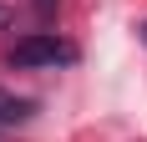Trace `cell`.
I'll use <instances>...</instances> for the list:
<instances>
[{
	"label": "cell",
	"instance_id": "obj_1",
	"mask_svg": "<svg viewBox=\"0 0 147 142\" xmlns=\"http://www.w3.org/2000/svg\"><path fill=\"white\" fill-rule=\"evenodd\" d=\"M66 61H76V46L56 41V36H26V41H15L10 46V66H66Z\"/></svg>",
	"mask_w": 147,
	"mask_h": 142
},
{
	"label": "cell",
	"instance_id": "obj_2",
	"mask_svg": "<svg viewBox=\"0 0 147 142\" xmlns=\"http://www.w3.org/2000/svg\"><path fill=\"white\" fill-rule=\"evenodd\" d=\"M30 112H36V101H30V97H15V91L0 86V122H26Z\"/></svg>",
	"mask_w": 147,
	"mask_h": 142
},
{
	"label": "cell",
	"instance_id": "obj_3",
	"mask_svg": "<svg viewBox=\"0 0 147 142\" xmlns=\"http://www.w3.org/2000/svg\"><path fill=\"white\" fill-rule=\"evenodd\" d=\"M0 26H10V10H5V5H0Z\"/></svg>",
	"mask_w": 147,
	"mask_h": 142
}]
</instances>
